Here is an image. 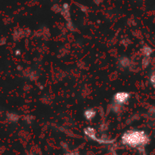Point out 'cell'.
Segmentation results:
<instances>
[{
  "instance_id": "6da1fadb",
  "label": "cell",
  "mask_w": 155,
  "mask_h": 155,
  "mask_svg": "<svg viewBox=\"0 0 155 155\" xmlns=\"http://www.w3.org/2000/svg\"><path fill=\"white\" fill-rule=\"evenodd\" d=\"M148 142V137L145 132H128L123 136V142L130 146L136 147L145 145Z\"/></svg>"
},
{
  "instance_id": "7a4b0ae2",
  "label": "cell",
  "mask_w": 155,
  "mask_h": 155,
  "mask_svg": "<svg viewBox=\"0 0 155 155\" xmlns=\"http://www.w3.org/2000/svg\"><path fill=\"white\" fill-rule=\"evenodd\" d=\"M129 98V95L126 92H119V93L115 95V100H116L117 102L118 103H122L126 102V101L128 100Z\"/></svg>"
},
{
  "instance_id": "3957f363",
  "label": "cell",
  "mask_w": 155,
  "mask_h": 155,
  "mask_svg": "<svg viewBox=\"0 0 155 155\" xmlns=\"http://www.w3.org/2000/svg\"><path fill=\"white\" fill-rule=\"evenodd\" d=\"M85 115H86V117L88 118V119H92V118L94 117V115H95V112L92 110H87V111L86 112V114Z\"/></svg>"
},
{
  "instance_id": "277c9868",
  "label": "cell",
  "mask_w": 155,
  "mask_h": 155,
  "mask_svg": "<svg viewBox=\"0 0 155 155\" xmlns=\"http://www.w3.org/2000/svg\"><path fill=\"white\" fill-rule=\"evenodd\" d=\"M151 82L152 83L153 86L155 88V73L151 77Z\"/></svg>"
}]
</instances>
